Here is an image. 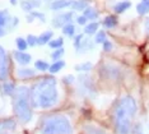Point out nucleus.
Listing matches in <instances>:
<instances>
[{"mask_svg": "<svg viewBox=\"0 0 149 134\" xmlns=\"http://www.w3.org/2000/svg\"><path fill=\"white\" fill-rule=\"evenodd\" d=\"M29 95L35 109H51L59 102L57 81L54 77H43L32 84Z\"/></svg>", "mask_w": 149, "mask_h": 134, "instance_id": "nucleus-1", "label": "nucleus"}, {"mask_svg": "<svg viewBox=\"0 0 149 134\" xmlns=\"http://www.w3.org/2000/svg\"><path fill=\"white\" fill-rule=\"evenodd\" d=\"M136 111V102L131 96H124L118 100L113 109V125L117 134H130Z\"/></svg>", "mask_w": 149, "mask_h": 134, "instance_id": "nucleus-2", "label": "nucleus"}, {"mask_svg": "<svg viewBox=\"0 0 149 134\" xmlns=\"http://www.w3.org/2000/svg\"><path fill=\"white\" fill-rule=\"evenodd\" d=\"M12 104L13 111L22 124H27L32 120L33 111H32V101L31 95H29V88L26 86H19L17 87L14 95L12 96Z\"/></svg>", "mask_w": 149, "mask_h": 134, "instance_id": "nucleus-3", "label": "nucleus"}, {"mask_svg": "<svg viewBox=\"0 0 149 134\" xmlns=\"http://www.w3.org/2000/svg\"><path fill=\"white\" fill-rule=\"evenodd\" d=\"M41 134H73L70 120L61 114H51L43 116L40 123Z\"/></svg>", "mask_w": 149, "mask_h": 134, "instance_id": "nucleus-4", "label": "nucleus"}, {"mask_svg": "<svg viewBox=\"0 0 149 134\" xmlns=\"http://www.w3.org/2000/svg\"><path fill=\"white\" fill-rule=\"evenodd\" d=\"M100 75L103 79L108 81H120L123 77V69L118 65H115L112 63H104L100 68Z\"/></svg>", "mask_w": 149, "mask_h": 134, "instance_id": "nucleus-5", "label": "nucleus"}, {"mask_svg": "<svg viewBox=\"0 0 149 134\" xmlns=\"http://www.w3.org/2000/svg\"><path fill=\"white\" fill-rule=\"evenodd\" d=\"M78 91L80 92V95L83 96H88V97H94L96 96V87H94L92 79H91L88 75H82L79 77V87Z\"/></svg>", "mask_w": 149, "mask_h": 134, "instance_id": "nucleus-6", "label": "nucleus"}, {"mask_svg": "<svg viewBox=\"0 0 149 134\" xmlns=\"http://www.w3.org/2000/svg\"><path fill=\"white\" fill-rule=\"evenodd\" d=\"M9 74V61L8 55L3 46H0V81H6Z\"/></svg>", "mask_w": 149, "mask_h": 134, "instance_id": "nucleus-7", "label": "nucleus"}, {"mask_svg": "<svg viewBox=\"0 0 149 134\" xmlns=\"http://www.w3.org/2000/svg\"><path fill=\"white\" fill-rule=\"evenodd\" d=\"M74 14L72 12H66V13H60V14L55 15L52 18V26L55 27V28H60V27L66 26L69 25V23H72V19H73Z\"/></svg>", "mask_w": 149, "mask_h": 134, "instance_id": "nucleus-8", "label": "nucleus"}, {"mask_svg": "<svg viewBox=\"0 0 149 134\" xmlns=\"http://www.w3.org/2000/svg\"><path fill=\"white\" fill-rule=\"evenodd\" d=\"M94 49V42L92 40L89 39V37H83V40L80 41L79 46L75 47V51L77 54H86L88 51L93 50Z\"/></svg>", "mask_w": 149, "mask_h": 134, "instance_id": "nucleus-9", "label": "nucleus"}, {"mask_svg": "<svg viewBox=\"0 0 149 134\" xmlns=\"http://www.w3.org/2000/svg\"><path fill=\"white\" fill-rule=\"evenodd\" d=\"M75 0H54L50 3V9L51 10H60L65 8H73V4Z\"/></svg>", "mask_w": 149, "mask_h": 134, "instance_id": "nucleus-10", "label": "nucleus"}, {"mask_svg": "<svg viewBox=\"0 0 149 134\" xmlns=\"http://www.w3.org/2000/svg\"><path fill=\"white\" fill-rule=\"evenodd\" d=\"M13 58L15 59L17 63L21 65H27L31 63V60H32V56L29 54H27L26 51H19V50L13 53Z\"/></svg>", "mask_w": 149, "mask_h": 134, "instance_id": "nucleus-11", "label": "nucleus"}, {"mask_svg": "<svg viewBox=\"0 0 149 134\" xmlns=\"http://www.w3.org/2000/svg\"><path fill=\"white\" fill-rule=\"evenodd\" d=\"M17 126V123L14 119H3L0 120V134H5L8 132L14 130Z\"/></svg>", "mask_w": 149, "mask_h": 134, "instance_id": "nucleus-12", "label": "nucleus"}, {"mask_svg": "<svg viewBox=\"0 0 149 134\" xmlns=\"http://www.w3.org/2000/svg\"><path fill=\"white\" fill-rule=\"evenodd\" d=\"M36 75V70L32 68H19L17 69V77L19 79H28V78H33Z\"/></svg>", "mask_w": 149, "mask_h": 134, "instance_id": "nucleus-13", "label": "nucleus"}, {"mask_svg": "<svg viewBox=\"0 0 149 134\" xmlns=\"http://www.w3.org/2000/svg\"><path fill=\"white\" fill-rule=\"evenodd\" d=\"M41 5V0H23L21 3V6L24 12H33V9L38 8Z\"/></svg>", "mask_w": 149, "mask_h": 134, "instance_id": "nucleus-14", "label": "nucleus"}, {"mask_svg": "<svg viewBox=\"0 0 149 134\" xmlns=\"http://www.w3.org/2000/svg\"><path fill=\"white\" fill-rule=\"evenodd\" d=\"M52 31H45V32H42L40 36H37V45H47L50 42V41L52 40Z\"/></svg>", "mask_w": 149, "mask_h": 134, "instance_id": "nucleus-15", "label": "nucleus"}, {"mask_svg": "<svg viewBox=\"0 0 149 134\" xmlns=\"http://www.w3.org/2000/svg\"><path fill=\"white\" fill-rule=\"evenodd\" d=\"M15 89H17L15 84L10 81H5L4 84H3V93L5 96H13L15 92Z\"/></svg>", "mask_w": 149, "mask_h": 134, "instance_id": "nucleus-16", "label": "nucleus"}, {"mask_svg": "<svg viewBox=\"0 0 149 134\" xmlns=\"http://www.w3.org/2000/svg\"><path fill=\"white\" fill-rule=\"evenodd\" d=\"M64 67H65V61H64L63 59L61 60H57V61H54V63L50 65L49 72L51 74H56V73H59L61 69H64Z\"/></svg>", "mask_w": 149, "mask_h": 134, "instance_id": "nucleus-17", "label": "nucleus"}, {"mask_svg": "<svg viewBox=\"0 0 149 134\" xmlns=\"http://www.w3.org/2000/svg\"><path fill=\"white\" fill-rule=\"evenodd\" d=\"M136 12L140 15H145L149 13V0H141L136 5Z\"/></svg>", "mask_w": 149, "mask_h": 134, "instance_id": "nucleus-18", "label": "nucleus"}, {"mask_svg": "<svg viewBox=\"0 0 149 134\" xmlns=\"http://www.w3.org/2000/svg\"><path fill=\"white\" fill-rule=\"evenodd\" d=\"M89 6V0H75L73 4V9L78 12H84Z\"/></svg>", "mask_w": 149, "mask_h": 134, "instance_id": "nucleus-19", "label": "nucleus"}, {"mask_svg": "<svg viewBox=\"0 0 149 134\" xmlns=\"http://www.w3.org/2000/svg\"><path fill=\"white\" fill-rule=\"evenodd\" d=\"M131 6V3L130 1H121V3H117L116 5L113 6V12L117 13V14H121V13L126 12V10Z\"/></svg>", "mask_w": 149, "mask_h": 134, "instance_id": "nucleus-20", "label": "nucleus"}, {"mask_svg": "<svg viewBox=\"0 0 149 134\" xmlns=\"http://www.w3.org/2000/svg\"><path fill=\"white\" fill-rule=\"evenodd\" d=\"M103 26L106 28H115L117 26V17L116 15H107L103 19Z\"/></svg>", "mask_w": 149, "mask_h": 134, "instance_id": "nucleus-21", "label": "nucleus"}, {"mask_svg": "<svg viewBox=\"0 0 149 134\" xmlns=\"http://www.w3.org/2000/svg\"><path fill=\"white\" fill-rule=\"evenodd\" d=\"M83 15L86 17L87 19H89V20H94V19L98 18V12L93 8V6H88V8L84 10V14Z\"/></svg>", "mask_w": 149, "mask_h": 134, "instance_id": "nucleus-22", "label": "nucleus"}, {"mask_svg": "<svg viewBox=\"0 0 149 134\" xmlns=\"http://www.w3.org/2000/svg\"><path fill=\"white\" fill-rule=\"evenodd\" d=\"M10 17L9 13L6 10H0V27H8L9 25V20H10Z\"/></svg>", "mask_w": 149, "mask_h": 134, "instance_id": "nucleus-23", "label": "nucleus"}, {"mask_svg": "<svg viewBox=\"0 0 149 134\" xmlns=\"http://www.w3.org/2000/svg\"><path fill=\"white\" fill-rule=\"evenodd\" d=\"M98 27H100V25H98L97 22H91V23H88V25H86L84 32H86L87 35H93V33L98 32Z\"/></svg>", "mask_w": 149, "mask_h": 134, "instance_id": "nucleus-24", "label": "nucleus"}, {"mask_svg": "<svg viewBox=\"0 0 149 134\" xmlns=\"http://www.w3.org/2000/svg\"><path fill=\"white\" fill-rule=\"evenodd\" d=\"M84 133L86 134H107L103 129L98 128V126H94V125H86Z\"/></svg>", "mask_w": 149, "mask_h": 134, "instance_id": "nucleus-25", "label": "nucleus"}, {"mask_svg": "<svg viewBox=\"0 0 149 134\" xmlns=\"http://www.w3.org/2000/svg\"><path fill=\"white\" fill-rule=\"evenodd\" d=\"M64 45V39L63 37H57V39H54L49 42V47L52 50H56V49H60V47H63Z\"/></svg>", "mask_w": 149, "mask_h": 134, "instance_id": "nucleus-26", "label": "nucleus"}, {"mask_svg": "<svg viewBox=\"0 0 149 134\" xmlns=\"http://www.w3.org/2000/svg\"><path fill=\"white\" fill-rule=\"evenodd\" d=\"M63 33L68 37H73L75 35V26L73 25V23H69V25L64 26L63 27Z\"/></svg>", "mask_w": 149, "mask_h": 134, "instance_id": "nucleus-27", "label": "nucleus"}, {"mask_svg": "<svg viewBox=\"0 0 149 134\" xmlns=\"http://www.w3.org/2000/svg\"><path fill=\"white\" fill-rule=\"evenodd\" d=\"M15 45H17V49H18L19 51H26L27 49H28V43H27V40L23 39V37H17Z\"/></svg>", "mask_w": 149, "mask_h": 134, "instance_id": "nucleus-28", "label": "nucleus"}, {"mask_svg": "<svg viewBox=\"0 0 149 134\" xmlns=\"http://www.w3.org/2000/svg\"><path fill=\"white\" fill-rule=\"evenodd\" d=\"M93 68V64L89 63V61H86V63H80L75 65V70L78 72H89Z\"/></svg>", "mask_w": 149, "mask_h": 134, "instance_id": "nucleus-29", "label": "nucleus"}, {"mask_svg": "<svg viewBox=\"0 0 149 134\" xmlns=\"http://www.w3.org/2000/svg\"><path fill=\"white\" fill-rule=\"evenodd\" d=\"M35 68L37 70H40V72H46V70H49L50 65L45 60H37L35 63Z\"/></svg>", "mask_w": 149, "mask_h": 134, "instance_id": "nucleus-30", "label": "nucleus"}, {"mask_svg": "<svg viewBox=\"0 0 149 134\" xmlns=\"http://www.w3.org/2000/svg\"><path fill=\"white\" fill-rule=\"evenodd\" d=\"M64 53H65V50H64V47H60V49L54 50V53L51 54V59H52L54 61L61 60V58L64 56Z\"/></svg>", "mask_w": 149, "mask_h": 134, "instance_id": "nucleus-31", "label": "nucleus"}, {"mask_svg": "<svg viewBox=\"0 0 149 134\" xmlns=\"http://www.w3.org/2000/svg\"><path fill=\"white\" fill-rule=\"evenodd\" d=\"M104 41H107V35L104 31H98L94 37V42L96 43H103Z\"/></svg>", "mask_w": 149, "mask_h": 134, "instance_id": "nucleus-32", "label": "nucleus"}, {"mask_svg": "<svg viewBox=\"0 0 149 134\" xmlns=\"http://www.w3.org/2000/svg\"><path fill=\"white\" fill-rule=\"evenodd\" d=\"M26 40H27V43H28L29 47L37 46V36H35V35H28Z\"/></svg>", "mask_w": 149, "mask_h": 134, "instance_id": "nucleus-33", "label": "nucleus"}, {"mask_svg": "<svg viewBox=\"0 0 149 134\" xmlns=\"http://www.w3.org/2000/svg\"><path fill=\"white\" fill-rule=\"evenodd\" d=\"M102 46H103L102 49H103L104 53H110V51H112V49H113V45L111 41H104L102 43Z\"/></svg>", "mask_w": 149, "mask_h": 134, "instance_id": "nucleus-34", "label": "nucleus"}, {"mask_svg": "<svg viewBox=\"0 0 149 134\" xmlns=\"http://www.w3.org/2000/svg\"><path fill=\"white\" fill-rule=\"evenodd\" d=\"M31 14L35 17V18H37V19H41L42 22H45V20H46L45 14H43V13H38V12H35V10H33V12H31Z\"/></svg>", "mask_w": 149, "mask_h": 134, "instance_id": "nucleus-35", "label": "nucleus"}, {"mask_svg": "<svg viewBox=\"0 0 149 134\" xmlns=\"http://www.w3.org/2000/svg\"><path fill=\"white\" fill-rule=\"evenodd\" d=\"M74 81H75V79H74L73 75H65V77L63 78V82H64L65 84H72Z\"/></svg>", "mask_w": 149, "mask_h": 134, "instance_id": "nucleus-36", "label": "nucleus"}, {"mask_svg": "<svg viewBox=\"0 0 149 134\" xmlns=\"http://www.w3.org/2000/svg\"><path fill=\"white\" fill-rule=\"evenodd\" d=\"M87 18L84 15H79V17H77V22L79 23V25H82V26H84V25H87Z\"/></svg>", "mask_w": 149, "mask_h": 134, "instance_id": "nucleus-37", "label": "nucleus"}, {"mask_svg": "<svg viewBox=\"0 0 149 134\" xmlns=\"http://www.w3.org/2000/svg\"><path fill=\"white\" fill-rule=\"evenodd\" d=\"M83 35H79V36H77V37H74V46L75 47H78L79 46V43H80V41L83 40Z\"/></svg>", "mask_w": 149, "mask_h": 134, "instance_id": "nucleus-38", "label": "nucleus"}, {"mask_svg": "<svg viewBox=\"0 0 149 134\" xmlns=\"http://www.w3.org/2000/svg\"><path fill=\"white\" fill-rule=\"evenodd\" d=\"M26 20H27V22L31 23V22H33V20H35V17H33V15L31 14V13H29V14L26 17Z\"/></svg>", "mask_w": 149, "mask_h": 134, "instance_id": "nucleus-39", "label": "nucleus"}, {"mask_svg": "<svg viewBox=\"0 0 149 134\" xmlns=\"http://www.w3.org/2000/svg\"><path fill=\"white\" fill-rule=\"evenodd\" d=\"M144 27H145V31H147V33L149 35V19L145 20V23H144Z\"/></svg>", "mask_w": 149, "mask_h": 134, "instance_id": "nucleus-40", "label": "nucleus"}, {"mask_svg": "<svg viewBox=\"0 0 149 134\" xmlns=\"http://www.w3.org/2000/svg\"><path fill=\"white\" fill-rule=\"evenodd\" d=\"M4 35H5V29L3 27H0V37H3Z\"/></svg>", "mask_w": 149, "mask_h": 134, "instance_id": "nucleus-41", "label": "nucleus"}, {"mask_svg": "<svg viewBox=\"0 0 149 134\" xmlns=\"http://www.w3.org/2000/svg\"><path fill=\"white\" fill-rule=\"evenodd\" d=\"M10 4H13V5H15V4H17V0H10Z\"/></svg>", "mask_w": 149, "mask_h": 134, "instance_id": "nucleus-42", "label": "nucleus"}]
</instances>
